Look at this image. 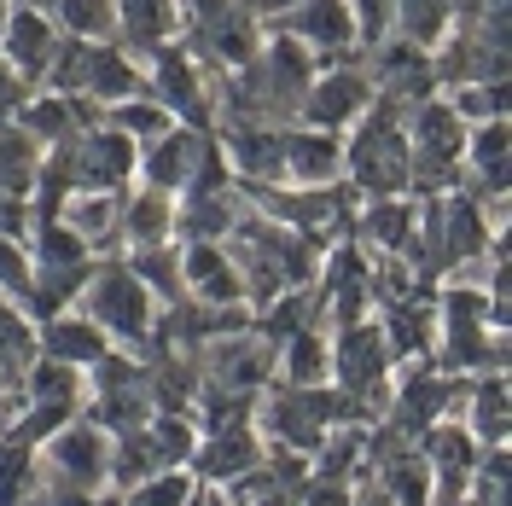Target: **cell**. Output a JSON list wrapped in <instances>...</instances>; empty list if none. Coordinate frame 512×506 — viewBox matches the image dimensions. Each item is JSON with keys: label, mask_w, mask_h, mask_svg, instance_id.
Listing matches in <instances>:
<instances>
[{"label": "cell", "mask_w": 512, "mask_h": 506, "mask_svg": "<svg viewBox=\"0 0 512 506\" xmlns=\"http://www.w3.org/2000/svg\"><path fill=\"white\" fill-rule=\"evenodd\" d=\"M286 6H303V0H245V12H262V18L268 12H286Z\"/></svg>", "instance_id": "obj_24"}, {"label": "cell", "mask_w": 512, "mask_h": 506, "mask_svg": "<svg viewBox=\"0 0 512 506\" xmlns=\"http://www.w3.org/2000/svg\"><path fill=\"white\" fill-rule=\"evenodd\" d=\"M192 158H198V140L192 134H169L158 152H152V181L158 187H181V175L192 169Z\"/></svg>", "instance_id": "obj_13"}, {"label": "cell", "mask_w": 512, "mask_h": 506, "mask_svg": "<svg viewBox=\"0 0 512 506\" xmlns=\"http://www.w3.org/2000/svg\"><path fill=\"white\" fill-rule=\"evenodd\" d=\"M280 152H286V163L303 181H326L332 163H338V146L332 140H315V134H291V140H280Z\"/></svg>", "instance_id": "obj_11"}, {"label": "cell", "mask_w": 512, "mask_h": 506, "mask_svg": "<svg viewBox=\"0 0 512 506\" xmlns=\"http://www.w3.org/2000/svg\"><path fill=\"white\" fill-rule=\"evenodd\" d=\"M402 6V30H408V41H431V35L443 30L448 18V0H396Z\"/></svg>", "instance_id": "obj_15"}, {"label": "cell", "mask_w": 512, "mask_h": 506, "mask_svg": "<svg viewBox=\"0 0 512 506\" xmlns=\"http://www.w3.org/2000/svg\"><path fill=\"white\" fill-rule=\"evenodd\" d=\"M53 460H59L64 483H94L105 472V448H99L94 431H64L59 448H53Z\"/></svg>", "instance_id": "obj_6"}, {"label": "cell", "mask_w": 512, "mask_h": 506, "mask_svg": "<svg viewBox=\"0 0 512 506\" xmlns=\"http://www.w3.org/2000/svg\"><path fill=\"white\" fill-rule=\"evenodd\" d=\"M18 76H6V70H0V123H6V117H12V111H18Z\"/></svg>", "instance_id": "obj_23"}, {"label": "cell", "mask_w": 512, "mask_h": 506, "mask_svg": "<svg viewBox=\"0 0 512 506\" xmlns=\"http://www.w3.org/2000/svg\"><path fill=\"white\" fill-rule=\"evenodd\" d=\"M30 128H35V134H53V140H59L64 128H70V111H64V105H35Z\"/></svg>", "instance_id": "obj_21"}, {"label": "cell", "mask_w": 512, "mask_h": 506, "mask_svg": "<svg viewBox=\"0 0 512 506\" xmlns=\"http://www.w3.org/2000/svg\"><path fill=\"white\" fill-rule=\"evenodd\" d=\"M291 30L303 35V41H332V47H344V41H350V12H344L338 0H303L297 18H291Z\"/></svg>", "instance_id": "obj_8"}, {"label": "cell", "mask_w": 512, "mask_h": 506, "mask_svg": "<svg viewBox=\"0 0 512 506\" xmlns=\"http://www.w3.org/2000/svg\"><path fill=\"white\" fill-rule=\"evenodd\" d=\"M198 466H204L210 477H239V472H251V466H256V443L239 431V425H227L222 437L204 448V460H198Z\"/></svg>", "instance_id": "obj_9"}, {"label": "cell", "mask_w": 512, "mask_h": 506, "mask_svg": "<svg viewBox=\"0 0 512 506\" xmlns=\"http://www.w3.org/2000/svg\"><path fill=\"white\" fill-rule=\"evenodd\" d=\"M390 12H396V0H361V30H367V41H379L384 35Z\"/></svg>", "instance_id": "obj_22"}, {"label": "cell", "mask_w": 512, "mask_h": 506, "mask_svg": "<svg viewBox=\"0 0 512 506\" xmlns=\"http://www.w3.org/2000/svg\"><path fill=\"white\" fill-rule=\"evenodd\" d=\"M47 349L59 361H99L105 338H99V326H82V320H53L47 326Z\"/></svg>", "instance_id": "obj_12"}, {"label": "cell", "mask_w": 512, "mask_h": 506, "mask_svg": "<svg viewBox=\"0 0 512 506\" xmlns=\"http://www.w3.org/2000/svg\"><path fill=\"white\" fill-rule=\"evenodd\" d=\"M6 47H12V59L24 64V70H41V64H53V53H59V41H53V24L41 18V12H18L12 24H6Z\"/></svg>", "instance_id": "obj_5"}, {"label": "cell", "mask_w": 512, "mask_h": 506, "mask_svg": "<svg viewBox=\"0 0 512 506\" xmlns=\"http://www.w3.org/2000/svg\"><path fill=\"white\" fill-rule=\"evenodd\" d=\"M233 158H239V169L245 175H274V169H286V152H280V140L274 134H262V128H239L233 134Z\"/></svg>", "instance_id": "obj_10"}, {"label": "cell", "mask_w": 512, "mask_h": 506, "mask_svg": "<svg viewBox=\"0 0 512 506\" xmlns=\"http://www.w3.org/2000/svg\"><path fill=\"white\" fill-rule=\"evenodd\" d=\"M123 24L134 41H158L169 30V0H123Z\"/></svg>", "instance_id": "obj_14"}, {"label": "cell", "mask_w": 512, "mask_h": 506, "mask_svg": "<svg viewBox=\"0 0 512 506\" xmlns=\"http://www.w3.org/2000/svg\"><path fill=\"white\" fill-rule=\"evenodd\" d=\"M379 361H384V332L379 326H350L344 344H338L344 384H350V390H367V384L379 379Z\"/></svg>", "instance_id": "obj_4"}, {"label": "cell", "mask_w": 512, "mask_h": 506, "mask_svg": "<svg viewBox=\"0 0 512 506\" xmlns=\"http://www.w3.org/2000/svg\"><path fill=\"white\" fill-rule=\"evenodd\" d=\"M59 6L82 35H99L105 24H111V0H59Z\"/></svg>", "instance_id": "obj_17"}, {"label": "cell", "mask_w": 512, "mask_h": 506, "mask_svg": "<svg viewBox=\"0 0 512 506\" xmlns=\"http://www.w3.org/2000/svg\"><path fill=\"white\" fill-rule=\"evenodd\" d=\"M187 501V477H158V483H140L134 506H181Z\"/></svg>", "instance_id": "obj_19"}, {"label": "cell", "mask_w": 512, "mask_h": 506, "mask_svg": "<svg viewBox=\"0 0 512 506\" xmlns=\"http://www.w3.org/2000/svg\"><path fill=\"white\" fill-rule=\"evenodd\" d=\"M320 379V338H297L291 344V384H315Z\"/></svg>", "instance_id": "obj_18"}, {"label": "cell", "mask_w": 512, "mask_h": 506, "mask_svg": "<svg viewBox=\"0 0 512 506\" xmlns=\"http://www.w3.org/2000/svg\"><path fill=\"white\" fill-rule=\"evenodd\" d=\"M355 105H367V82L361 76H326V82H315V94H309V117L315 123H344Z\"/></svg>", "instance_id": "obj_7"}, {"label": "cell", "mask_w": 512, "mask_h": 506, "mask_svg": "<svg viewBox=\"0 0 512 506\" xmlns=\"http://www.w3.org/2000/svg\"><path fill=\"white\" fill-rule=\"evenodd\" d=\"M70 227L76 233H111V204H94V198L70 204Z\"/></svg>", "instance_id": "obj_20"}, {"label": "cell", "mask_w": 512, "mask_h": 506, "mask_svg": "<svg viewBox=\"0 0 512 506\" xmlns=\"http://www.w3.org/2000/svg\"><path fill=\"white\" fill-rule=\"evenodd\" d=\"M163 222H169V216H163V198H158V192H152V198H134V210H128V233H134L140 245H158Z\"/></svg>", "instance_id": "obj_16"}, {"label": "cell", "mask_w": 512, "mask_h": 506, "mask_svg": "<svg viewBox=\"0 0 512 506\" xmlns=\"http://www.w3.org/2000/svg\"><path fill=\"white\" fill-rule=\"evenodd\" d=\"M210 367H216V384H227V390H251L256 379H262V367H268V349L256 344V338H216L210 344Z\"/></svg>", "instance_id": "obj_3"}, {"label": "cell", "mask_w": 512, "mask_h": 506, "mask_svg": "<svg viewBox=\"0 0 512 506\" xmlns=\"http://www.w3.org/2000/svg\"><path fill=\"white\" fill-rule=\"evenodd\" d=\"M355 175H361V187H379V192L408 181V158H402V140L390 128V111L361 128V140H355Z\"/></svg>", "instance_id": "obj_1"}, {"label": "cell", "mask_w": 512, "mask_h": 506, "mask_svg": "<svg viewBox=\"0 0 512 506\" xmlns=\"http://www.w3.org/2000/svg\"><path fill=\"white\" fill-rule=\"evenodd\" d=\"M94 326H111V332H128V338H140L146 332V285L123 274V268H105L94 285Z\"/></svg>", "instance_id": "obj_2"}]
</instances>
